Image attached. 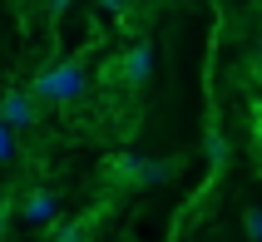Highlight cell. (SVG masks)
Here are the masks:
<instances>
[{
	"label": "cell",
	"mask_w": 262,
	"mask_h": 242,
	"mask_svg": "<svg viewBox=\"0 0 262 242\" xmlns=\"http://www.w3.org/2000/svg\"><path fill=\"white\" fill-rule=\"evenodd\" d=\"M89 84V74L79 59H55V64H45L35 79H30V94L40 104H74L79 94H84Z\"/></svg>",
	"instance_id": "cell-1"
},
{
	"label": "cell",
	"mask_w": 262,
	"mask_h": 242,
	"mask_svg": "<svg viewBox=\"0 0 262 242\" xmlns=\"http://www.w3.org/2000/svg\"><path fill=\"white\" fill-rule=\"evenodd\" d=\"M40 119V99L30 94V89H10L5 99H0V124H10V128H30Z\"/></svg>",
	"instance_id": "cell-2"
},
{
	"label": "cell",
	"mask_w": 262,
	"mask_h": 242,
	"mask_svg": "<svg viewBox=\"0 0 262 242\" xmlns=\"http://www.w3.org/2000/svg\"><path fill=\"white\" fill-rule=\"evenodd\" d=\"M148 70H154V55H148V45H129V55H124V64H119L114 74H124V84H144Z\"/></svg>",
	"instance_id": "cell-3"
},
{
	"label": "cell",
	"mask_w": 262,
	"mask_h": 242,
	"mask_svg": "<svg viewBox=\"0 0 262 242\" xmlns=\"http://www.w3.org/2000/svg\"><path fill=\"white\" fill-rule=\"evenodd\" d=\"M114 178H124V183H154L159 168L144 163V158H134V153H119V158H114Z\"/></svg>",
	"instance_id": "cell-4"
},
{
	"label": "cell",
	"mask_w": 262,
	"mask_h": 242,
	"mask_svg": "<svg viewBox=\"0 0 262 242\" xmlns=\"http://www.w3.org/2000/svg\"><path fill=\"white\" fill-rule=\"evenodd\" d=\"M55 208H59L55 193H45V188H40V193H30V198H25V223H50Z\"/></svg>",
	"instance_id": "cell-5"
},
{
	"label": "cell",
	"mask_w": 262,
	"mask_h": 242,
	"mask_svg": "<svg viewBox=\"0 0 262 242\" xmlns=\"http://www.w3.org/2000/svg\"><path fill=\"white\" fill-rule=\"evenodd\" d=\"M50 242H89V223H59Z\"/></svg>",
	"instance_id": "cell-6"
},
{
	"label": "cell",
	"mask_w": 262,
	"mask_h": 242,
	"mask_svg": "<svg viewBox=\"0 0 262 242\" xmlns=\"http://www.w3.org/2000/svg\"><path fill=\"white\" fill-rule=\"evenodd\" d=\"M15 153V139H10V124H0V163Z\"/></svg>",
	"instance_id": "cell-7"
},
{
	"label": "cell",
	"mask_w": 262,
	"mask_h": 242,
	"mask_svg": "<svg viewBox=\"0 0 262 242\" xmlns=\"http://www.w3.org/2000/svg\"><path fill=\"white\" fill-rule=\"evenodd\" d=\"M248 232H252V237L262 242V213H248Z\"/></svg>",
	"instance_id": "cell-8"
},
{
	"label": "cell",
	"mask_w": 262,
	"mask_h": 242,
	"mask_svg": "<svg viewBox=\"0 0 262 242\" xmlns=\"http://www.w3.org/2000/svg\"><path fill=\"white\" fill-rule=\"evenodd\" d=\"M124 5H129V0H104V10H114V15H124Z\"/></svg>",
	"instance_id": "cell-9"
},
{
	"label": "cell",
	"mask_w": 262,
	"mask_h": 242,
	"mask_svg": "<svg viewBox=\"0 0 262 242\" xmlns=\"http://www.w3.org/2000/svg\"><path fill=\"white\" fill-rule=\"evenodd\" d=\"M0 232H5V208H0Z\"/></svg>",
	"instance_id": "cell-10"
}]
</instances>
